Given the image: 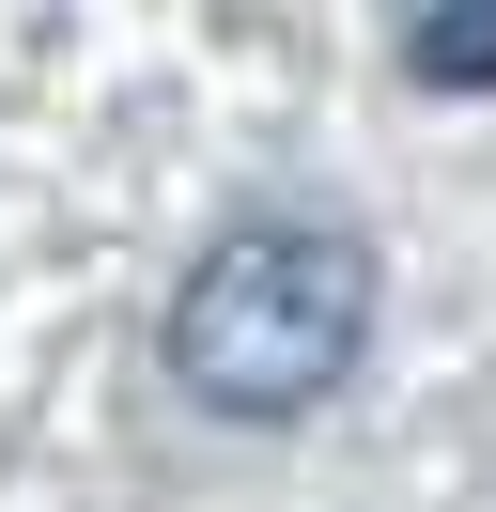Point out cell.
Returning a JSON list of instances; mask_svg holds the SVG:
<instances>
[{"mask_svg": "<svg viewBox=\"0 0 496 512\" xmlns=\"http://www.w3.org/2000/svg\"><path fill=\"white\" fill-rule=\"evenodd\" d=\"M372 357V249L341 218H233L171 280V388L217 419H310Z\"/></svg>", "mask_w": 496, "mask_h": 512, "instance_id": "obj_1", "label": "cell"}, {"mask_svg": "<svg viewBox=\"0 0 496 512\" xmlns=\"http://www.w3.org/2000/svg\"><path fill=\"white\" fill-rule=\"evenodd\" d=\"M403 78L496 94V0H403Z\"/></svg>", "mask_w": 496, "mask_h": 512, "instance_id": "obj_2", "label": "cell"}]
</instances>
